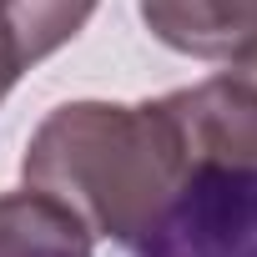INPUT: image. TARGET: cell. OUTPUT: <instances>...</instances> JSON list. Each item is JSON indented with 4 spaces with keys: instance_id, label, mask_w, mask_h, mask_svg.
I'll return each mask as SVG.
<instances>
[{
    "instance_id": "1",
    "label": "cell",
    "mask_w": 257,
    "mask_h": 257,
    "mask_svg": "<svg viewBox=\"0 0 257 257\" xmlns=\"http://www.w3.org/2000/svg\"><path fill=\"white\" fill-rule=\"evenodd\" d=\"M21 177L26 187L66 202L91 237L132 247L192 167L162 101H66L36 126Z\"/></svg>"
},
{
    "instance_id": "2",
    "label": "cell",
    "mask_w": 257,
    "mask_h": 257,
    "mask_svg": "<svg viewBox=\"0 0 257 257\" xmlns=\"http://www.w3.org/2000/svg\"><path fill=\"white\" fill-rule=\"evenodd\" d=\"M132 257H257V167H197Z\"/></svg>"
},
{
    "instance_id": "3",
    "label": "cell",
    "mask_w": 257,
    "mask_h": 257,
    "mask_svg": "<svg viewBox=\"0 0 257 257\" xmlns=\"http://www.w3.org/2000/svg\"><path fill=\"white\" fill-rule=\"evenodd\" d=\"M187 167H257V81L247 76H212L187 91L162 96Z\"/></svg>"
},
{
    "instance_id": "4",
    "label": "cell",
    "mask_w": 257,
    "mask_h": 257,
    "mask_svg": "<svg viewBox=\"0 0 257 257\" xmlns=\"http://www.w3.org/2000/svg\"><path fill=\"white\" fill-rule=\"evenodd\" d=\"M147 31L197 61L242 66L257 46V0H142Z\"/></svg>"
},
{
    "instance_id": "5",
    "label": "cell",
    "mask_w": 257,
    "mask_h": 257,
    "mask_svg": "<svg viewBox=\"0 0 257 257\" xmlns=\"http://www.w3.org/2000/svg\"><path fill=\"white\" fill-rule=\"evenodd\" d=\"M0 257H96V237L66 202L26 187L0 197Z\"/></svg>"
},
{
    "instance_id": "6",
    "label": "cell",
    "mask_w": 257,
    "mask_h": 257,
    "mask_svg": "<svg viewBox=\"0 0 257 257\" xmlns=\"http://www.w3.org/2000/svg\"><path fill=\"white\" fill-rule=\"evenodd\" d=\"M31 61H26V51H21V41H16V31H11V0H0V101L11 96V86L21 81V71H26Z\"/></svg>"
},
{
    "instance_id": "7",
    "label": "cell",
    "mask_w": 257,
    "mask_h": 257,
    "mask_svg": "<svg viewBox=\"0 0 257 257\" xmlns=\"http://www.w3.org/2000/svg\"><path fill=\"white\" fill-rule=\"evenodd\" d=\"M242 71H257V46H252V56L242 61Z\"/></svg>"
}]
</instances>
